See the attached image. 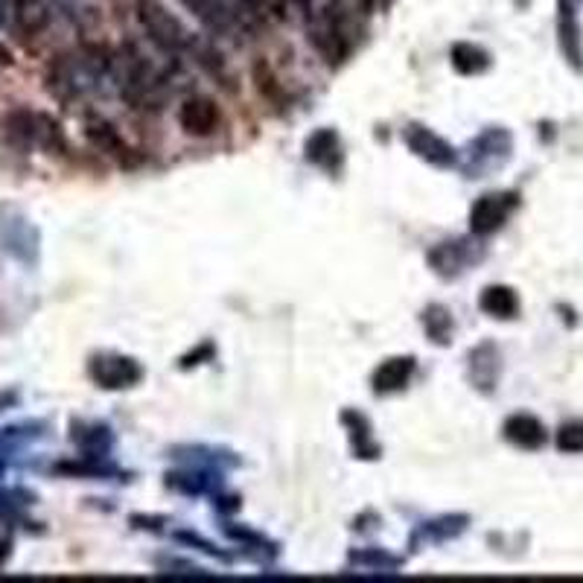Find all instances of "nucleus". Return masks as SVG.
I'll return each mask as SVG.
<instances>
[{"mask_svg": "<svg viewBox=\"0 0 583 583\" xmlns=\"http://www.w3.org/2000/svg\"><path fill=\"white\" fill-rule=\"evenodd\" d=\"M138 18L149 35V41L155 47H161L164 53H181V50L193 47L184 24L167 12V6L161 0H138Z\"/></svg>", "mask_w": 583, "mask_h": 583, "instance_id": "obj_1", "label": "nucleus"}, {"mask_svg": "<svg viewBox=\"0 0 583 583\" xmlns=\"http://www.w3.org/2000/svg\"><path fill=\"white\" fill-rule=\"evenodd\" d=\"M178 123H181V129L187 135L207 138L219 126V108L207 97H190L187 103L181 105V111H178Z\"/></svg>", "mask_w": 583, "mask_h": 583, "instance_id": "obj_2", "label": "nucleus"}, {"mask_svg": "<svg viewBox=\"0 0 583 583\" xmlns=\"http://www.w3.org/2000/svg\"><path fill=\"white\" fill-rule=\"evenodd\" d=\"M511 207H514V199H511V196H496V193L481 196L479 202H476V207H473V213H470V228H473L476 234H490V231H496V228L508 219Z\"/></svg>", "mask_w": 583, "mask_h": 583, "instance_id": "obj_3", "label": "nucleus"}, {"mask_svg": "<svg viewBox=\"0 0 583 583\" xmlns=\"http://www.w3.org/2000/svg\"><path fill=\"white\" fill-rule=\"evenodd\" d=\"M91 377L97 379L103 388H126L140 377L138 365L132 359H120V356H100L91 362Z\"/></svg>", "mask_w": 583, "mask_h": 583, "instance_id": "obj_4", "label": "nucleus"}, {"mask_svg": "<svg viewBox=\"0 0 583 583\" xmlns=\"http://www.w3.org/2000/svg\"><path fill=\"white\" fill-rule=\"evenodd\" d=\"M505 438L511 444L522 446V449H537V446L546 444V429L537 417L531 414H516L505 423Z\"/></svg>", "mask_w": 583, "mask_h": 583, "instance_id": "obj_5", "label": "nucleus"}, {"mask_svg": "<svg viewBox=\"0 0 583 583\" xmlns=\"http://www.w3.org/2000/svg\"><path fill=\"white\" fill-rule=\"evenodd\" d=\"M412 374L414 362L409 356L406 359H388L385 365H379V371L374 374V385H377V391H397L409 382Z\"/></svg>", "mask_w": 583, "mask_h": 583, "instance_id": "obj_6", "label": "nucleus"}, {"mask_svg": "<svg viewBox=\"0 0 583 583\" xmlns=\"http://www.w3.org/2000/svg\"><path fill=\"white\" fill-rule=\"evenodd\" d=\"M481 309L490 312V315H496V318H514L516 309H519L516 292L508 289V286H490L481 295Z\"/></svg>", "mask_w": 583, "mask_h": 583, "instance_id": "obj_7", "label": "nucleus"}, {"mask_svg": "<svg viewBox=\"0 0 583 583\" xmlns=\"http://www.w3.org/2000/svg\"><path fill=\"white\" fill-rule=\"evenodd\" d=\"M88 138L94 140L103 152H108V155H114V158H129V146L120 140V135L108 126V123H103V120H91L88 123Z\"/></svg>", "mask_w": 583, "mask_h": 583, "instance_id": "obj_8", "label": "nucleus"}, {"mask_svg": "<svg viewBox=\"0 0 583 583\" xmlns=\"http://www.w3.org/2000/svg\"><path fill=\"white\" fill-rule=\"evenodd\" d=\"M0 237L6 242V248H9L12 254H18L21 260L30 257L35 251L33 240H27V225L21 228V219H3V222H0Z\"/></svg>", "mask_w": 583, "mask_h": 583, "instance_id": "obj_9", "label": "nucleus"}, {"mask_svg": "<svg viewBox=\"0 0 583 583\" xmlns=\"http://www.w3.org/2000/svg\"><path fill=\"white\" fill-rule=\"evenodd\" d=\"M181 3H184L190 12H196L207 27H213V30L228 27V12H225V6H222L219 0H181Z\"/></svg>", "mask_w": 583, "mask_h": 583, "instance_id": "obj_10", "label": "nucleus"}, {"mask_svg": "<svg viewBox=\"0 0 583 583\" xmlns=\"http://www.w3.org/2000/svg\"><path fill=\"white\" fill-rule=\"evenodd\" d=\"M452 65L461 73H479V70L487 68V56H484V50L473 47V44H455Z\"/></svg>", "mask_w": 583, "mask_h": 583, "instance_id": "obj_11", "label": "nucleus"}, {"mask_svg": "<svg viewBox=\"0 0 583 583\" xmlns=\"http://www.w3.org/2000/svg\"><path fill=\"white\" fill-rule=\"evenodd\" d=\"M557 449H563L569 455L583 452V423H566V426H560V432H557Z\"/></svg>", "mask_w": 583, "mask_h": 583, "instance_id": "obj_12", "label": "nucleus"}, {"mask_svg": "<svg viewBox=\"0 0 583 583\" xmlns=\"http://www.w3.org/2000/svg\"><path fill=\"white\" fill-rule=\"evenodd\" d=\"M12 403H15V394H12V391H0V412L9 409Z\"/></svg>", "mask_w": 583, "mask_h": 583, "instance_id": "obj_13", "label": "nucleus"}, {"mask_svg": "<svg viewBox=\"0 0 583 583\" xmlns=\"http://www.w3.org/2000/svg\"><path fill=\"white\" fill-rule=\"evenodd\" d=\"M9 62H12V53L0 44V65H9Z\"/></svg>", "mask_w": 583, "mask_h": 583, "instance_id": "obj_14", "label": "nucleus"}, {"mask_svg": "<svg viewBox=\"0 0 583 583\" xmlns=\"http://www.w3.org/2000/svg\"><path fill=\"white\" fill-rule=\"evenodd\" d=\"M0 473H3V464H0Z\"/></svg>", "mask_w": 583, "mask_h": 583, "instance_id": "obj_15", "label": "nucleus"}]
</instances>
